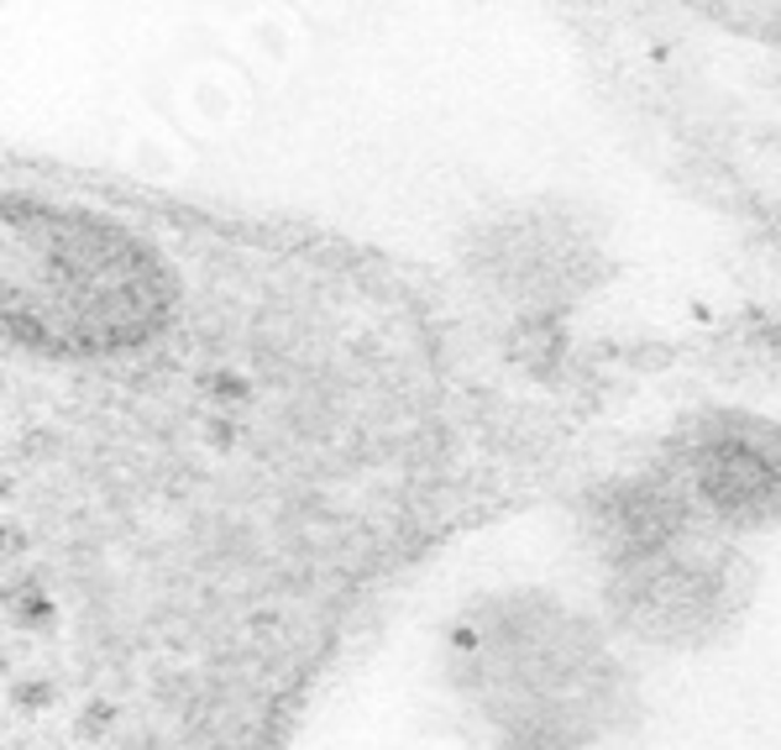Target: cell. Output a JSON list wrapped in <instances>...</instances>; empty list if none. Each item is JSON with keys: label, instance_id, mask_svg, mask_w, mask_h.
<instances>
[{"label": "cell", "instance_id": "obj_1", "mask_svg": "<svg viewBox=\"0 0 781 750\" xmlns=\"http://www.w3.org/2000/svg\"><path fill=\"white\" fill-rule=\"evenodd\" d=\"M0 304L27 347L105 358L142 347L174 304V278L137 232L59 205H11Z\"/></svg>", "mask_w": 781, "mask_h": 750}, {"label": "cell", "instance_id": "obj_2", "mask_svg": "<svg viewBox=\"0 0 781 750\" xmlns=\"http://www.w3.org/2000/svg\"><path fill=\"white\" fill-rule=\"evenodd\" d=\"M451 677L509 746L582 750L625 703V672L603 630L551 593L473 603L451 635Z\"/></svg>", "mask_w": 781, "mask_h": 750}, {"label": "cell", "instance_id": "obj_3", "mask_svg": "<svg viewBox=\"0 0 781 750\" xmlns=\"http://www.w3.org/2000/svg\"><path fill=\"white\" fill-rule=\"evenodd\" d=\"M751 603V562L734 540L703 525L662 557L608 572L603 609L614 630L656 651H703L714 646Z\"/></svg>", "mask_w": 781, "mask_h": 750}, {"label": "cell", "instance_id": "obj_4", "mask_svg": "<svg viewBox=\"0 0 781 750\" xmlns=\"http://www.w3.org/2000/svg\"><path fill=\"white\" fill-rule=\"evenodd\" d=\"M666 467L682 478L703 525L751 536L781 525V425L755 410H703L671 436Z\"/></svg>", "mask_w": 781, "mask_h": 750}, {"label": "cell", "instance_id": "obj_5", "mask_svg": "<svg viewBox=\"0 0 781 750\" xmlns=\"http://www.w3.org/2000/svg\"><path fill=\"white\" fill-rule=\"evenodd\" d=\"M577 514H582V536L603 562V572H625L645 557H662L692 530H703V514L666 462L656 473H630V478H608L588 488Z\"/></svg>", "mask_w": 781, "mask_h": 750}]
</instances>
